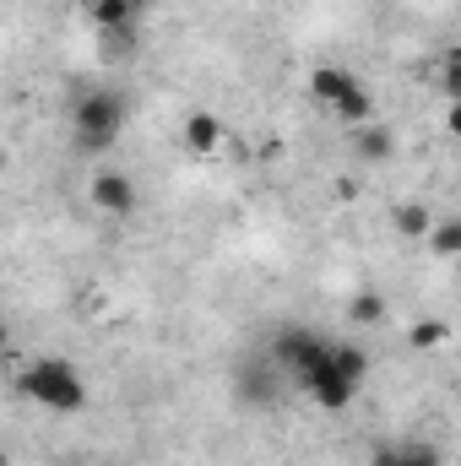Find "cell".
<instances>
[{"instance_id":"cell-1","label":"cell","mask_w":461,"mask_h":466,"mask_svg":"<svg viewBox=\"0 0 461 466\" xmlns=\"http://www.w3.org/2000/svg\"><path fill=\"white\" fill-rule=\"evenodd\" d=\"M271 358L321 401V407H332V412H343L347 401L358 396V385L347 380L343 369H337V348H326L315 331H299V326H288V331H277V342H271Z\"/></svg>"},{"instance_id":"cell-2","label":"cell","mask_w":461,"mask_h":466,"mask_svg":"<svg viewBox=\"0 0 461 466\" xmlns=\"http://www.w3.org/2000/svg\"><path fill=\"white\" fill-rule=\"evenodd\" d=\"M22 390H27L38 407H49V412H82V407H87V385L77 380V369H71L66 358H38V363H27Z\"/></svg>"},{"instance_id":"cell-3","label":"cell","mask_w":461,"mask_h":466,"mask_svg":"<svg viewBox=\"0 0 461 466\" xmlns=\"http://www.w3.org/2000/svg\"><path fill=\"white\" fill-rule=\"evenodd\" d=\"M71 125H77V152H104L125 125V104L115 93H87L77 109H71Z\"/></svg>"},{"instance_id":"cell-4","label":"cell","mask_w":461,"mask_h":466,"mask_svg":"<svg viewBox=\"0 0 461 466\" xmlns=\"http://www.w3.org/2000/svg\"><path fill=\"white\" fill-rule=\"evenodd\" d=\"M282 363L266 352V358H250V363H239V396L250 401V407H271L277 396H282Z\"/></svg>"},{"instance_id":"cell-5","label":"cell","mask_w":461,"mask_h":466,"mask_svg":"<svg viewBox=\"0 0 461 466\" xmlns=\"http://www.w3.org/2000/svg\"><path fill=\"white\" fill-rule=\"evenodd\" d=\"M87 196H93V207L109 212V218H130V212H136V185H130V174H115V168L93 174Z\"/></svg>"},{"instance_id":"cell-6","label":"cell","mask_w":461,"mask_h":466,"mask_svg":"<svg viewBox=\"0 0 461 466\" xmlns=\"http://www.w3.org/2000/svg\"><path fill=\"white\" fill-rule=\"evenodd\" d=\"M369 466H440V451L424 440H402V445H374Z\"/></svg>"},{"instance_id":"cell-7","label":"cell","mask_w":461,"mask_h":466,"mask_svg":"<svg viewBox=\"0 0 461 466\" xmlns=\"http://www.w3.org/2000/svg\"><path fill=\"white\" fill-rule=\"evenodd\" d=\"M185 147H190L196 157L218 152V147H223V119H218V115H207V109H196V115L185 119Z\"/></svg>"},{"instance_id":"cell-8","label":"cell","mask_w":461,"mask_h":466,"mask_svg":"<svg viewBox=\"0 0 461 466\" xmlns=\"http://www.w3.org/2000/svg\"><path fill=\"white\" fill-rule=\"evenodd\" d=\"M391 233H402V238H429V233H435V212L418 207V201H402V207H391Z\"/></svg>"},{"instance_id":"cell-9","label":"cell","mask_w":461,"mask_h":466,"mask_svg":"<svg viewBox=\"0 0 461 466\" xmlns=\"http://www.w3.org/2000/svg\"><path fill=\"white\" fill-rule=\"evenodd\" d=\"M93 27L98 33H119V27H136V0H93L87 5Z\"/></svg>"},{"instance_id":"cell-10","label":"cell","mask_w":461,"mask_h":466,"mask_svg":"<svg viewBox=\"0 0 461 466\" xmlns=\"http://www.w3.org/2000/svg\"><path fill=\"white\" fill-rule=\"evenodd\" d=\"M353 82H358V76H347V71H337V66H321V71L310 76V93H315L326 109H337V104H343V93L353 87Z\"/></svg>"},{"instance_id":"cell-11","label":"cell","mask_w":461,"mask_h":466,"mask_svg":"<svg viewBox=\"0 0 461 466\" xmlns=\"http://www.w3.org/2000/svg\"><path fill=\"white\" fill-rule=\"evenodd\" d=\"M358 157H364V163H391V157H396V130L369 125V130L358 136Z\"/></svg>"},{"instance_id":"cell-12","label":"cell","mask_w":461,"mask_h":466,"mask_svg":"<svg viewBox=\"0 0 461 466\" xmlns=\"http://www.w3.org/2000/svg\"><path fill=\"white\" fill-rule=\"evenodd\" d=\"M385 315H391V309H385L380 293H353V299H347V320H353V326H380Z\"/></svg>"},{"instance_id":"cell-13","label":"cell","mask_w":461,"mask_h":466,"mask_svg":"<svg viewBox=\"0 0 461 466\" xmlns=\"http://www.w3.org/2000/svg\"><path fill=\"white\" fill-rule=\"evenodd\" d=\"M332 115H337V119H347V125H364V119L374 115V98H369V93H364V87L353 82V87L343 93V104H337Z\"/></svg>"},{"instance_id":"cell-14","label":"cell","mask_w":461,"mask_h":466,"mask_svg":"<svg viewBox=\"0 0 461 466\" xmlns=\"http://www.w3.org/2000/svg\"><path fill=\"white\" fill-rule=\"evenodd\" d=\"M429 249H435V255H461V218L435 223V233H429Z\"/></svg>"},{"instance_id":"cell-15","label":"cell","mask_w":461,"mask_h":466,"mask_svg":"<svg viewBox=\"0 0 461 466\" xmlns=\"http://www.w3.org/2000/svg\"><path fill=\"white\" fill-rule=\"evenodd\" d=\"M446 337H451V326H446V320H413V331H407V342H413V348H440Z\"/></svg>"},{"instance_id":"cell-16","label":"cell","mask_w":461,"mask_h":466,"mask_svg":"<svg viewBox=\"0 0 461 466\" xmlns=\"http://www.w3.org/2000/svg\"><path fill=\"white\" fill-rule=\"evenodd\" d=\"M337 369H343L353 385H364V374H369V352L364 348H337Z\"/></svg>"},{"instance_id":"cell-17","label":"cell","mask_w":461,"mask_h":466,"mask_svg":"<svg viewBox=\"0 0 461 466\" xmlns=\"http://www.w3.org/2000/svg\"><path fill=\"white\" fill-rule=\"evenodd\" d=\"M440 87H446L451 104H461V49H451V55L440 60Z\"/></svg>"},{"instance_id":"cell-18","label":"cell","mask_w":461,"mask_h":466,"mask_svg":"<svg viewBox=\"0 0 461 466\" xmlns=\"http://www.w3.org/2000/svg\"><path fill=\"white\" fill-rule=\"evenodd\" d=\"M104 49H109V55H130V49H136V27H119V33H104Z\"/></svg>"},{"instance_id":"cell-19","label":"cell","mask_w":461,"mask_h":466,"mask_svg":"<svg viewBox=\"0 0 461 466\" xmlns=\"http://www.w3.org/2000/svg\"><path fill=\"white\" fill-rule=\"evenodd\" d=\"M446 130H451V136H461V104H451V109H446Z\"/></svg>"},{"instance_id":"cell-20","label":"cell","mask_w":461,"mask_h":466,"mask_svg":"<svg viewBox=\"0 0 461 466\" xmlns=\"http://www.w3.org/2000/svg\"><path fill=\"white\" fill-rule=\"evenodd\" d=\"M66 5H93V0H66Z\"/></svg>"}]
</instances>
